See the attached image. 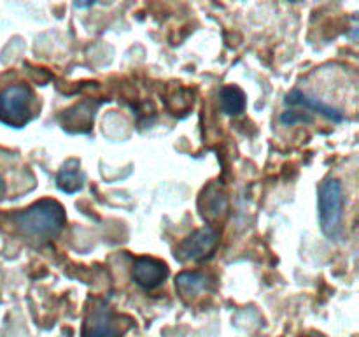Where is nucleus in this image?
I'll return each instance as SVG.
<instances>
[{"instance_id":"nucleus-1","label":"nucleus","mask_w":359,"mask_h":337,"mask_svg":"<svg viewBox=\"0 0 359 337\" xmlns=\"http://www.w3.org/2000/svg\"><path fill=\"white\" fill-rule=\"evenodd\" d=\"M16 230L27 241L42 244L58 237L67 221L65 207L55 199H41L11 216Z\"/></svg>"},{"instance_id":"nucleus-2","label":"nucleus","mask_w":359,"mask_h":337,"mask_svg":"<svg viewBox=\"0 0 359 337\" xmlns=\"http://www.w3.org/2000/svg\"><path fill=\"white\" fill-rule=\"evenodd\" d=\"M344 186L337 178H326L319 186L318 211L321 230L330 241L344 239Z\"/></svg>"},{"instance_id":"nucleus-3","label":"nucleus","mask_w":359,"mask_h":337,"mask_svg":"<svg viewBox=\"0 0 359 337\" xmlns=\"http://www.w3.org/2000/svg\"><path fill=\"white\" fill-rule=\"evenodd\" d=\"M132 326L130 316L118 315L105 300H95L84 316L81 337H123Z\"/></svg>"},{"instance_id":"nucleus-4","label":"nucleus","mask_w":359,"mask_h":337,"mask_svg":"<svg viewBox=\"0 0 359 337\" xmlns=\"http://www.w3.org/2000/svg\"><path fill=\"white\" fill-rule=\"evenodd\" d=\"M35 116V95L27 84H13L0 91V121L21 128Z\"/></svg>"},{"instance_id":"nucleus-5","label":"nucleus","mask_w":359,"mask_h":337,"mask_svg":"<svg viewBox=\"0 0 359 337\" xmlns=\"http://www.w3.org/2000/svg\"><path fill=\"white\" fill-rule=\"evenodd\" d=\"M219 244V232L212 225H205L202 228H196L195 232L188 235L175 249V260L181 263L202 262L212 256Z\"/></svg>"},{"instance_id":"nucleus-6","label":"nucleus","mask_w":359,"mask_h":337,"mask_svg":"<svg viewBox=\"0 0 359 337\" xmlns=\"http://www.w3.org/2000/svg\"><path fill=\"white\" fill-rule=\"evenodd\" d=\"M168 277L167 263L153 256H137L133 260L132 279L144 290H154L161 286Z\"/></svg>"},{"instance_id":"nucleus-7","label":"nucleus","mask_w":359,"mask_h":337,"mask_svg":"<svg viewBox=\"0 0 359 337\" xmlns=\"http://www.w3.org/2000/svg\"><path fill=\"white\" fill-rule=\"evenodd\" d=\"M200 216L209 223L223 220L228 211V197L221 181L209 183L198 199Z\"/></svg>"},{"instance_id":"nucleus-8","label":"nucleus","mask_w":359,"mask_h":337,"mask_svg":"<svg viewBox=\"0 0 359 337\" xmlns=\"http://www.w3.org/2000/svg\"><path fill=\"white\" fill-rule=\"evenodd\" d=\"M284 104L291 105V107L312 109V111L319 112V114H323L325 118L332 119V121L335 123H342L344 119H346V116H344V112L340 111V109L333 107L332 104H326V102H323L321 98L312 97V95L309 93H304L302 90L290 91V93L286 95V98H284Z\"/></svg>"},{"instance_id":"nucleus-9","label":"nucleus","mask_w":359,"mask_h":337,"mask_svg":"<svg viewBox=\"0 0 359 337\" xmlns=\"http://www.w3.org/2000/svg\"><path fill=\"white\" fill-rule=\"evenodd\" d=\"M214 288V281L209 274L200 270H184L175 277V291L182 298H195L209 293Z\"/></svg>"},{"instance_id":"nucleus-10","label":"nucleus","mask_w":359,"mask_h":337,"mask_svg":"<svg viewBox=\"0 0 359 337\" xmlns=\"http://www.w3.org/2000/svg\"><path fill=\"white\" fill-rule=\"evenodd\" d=\"M84 185V172L81 168L79 160L70 158L56 174V186L62 190L63 193H76L83 188Z\"/></svg>"},{"instance_id":"nucleus-11","label":"nucleus","mask_w":359,"mask_h":337,"mask_svg":"<svg viewBox=\"0 0 359 337\" xmlns=\"http://www.w3.org/2000/svg\"><path fill=\"white\" fill-rule=\"evenodd\" d=\"M219 104L221 111L228 116H241L245 111V93L242 88L235 86V84H228L221 90L219 93Z\"/></svg>"},{"instance_id":"nucleus-12","label":"nucleus","mask_w":359,"mask_h":337,"mask_svg":"<svg viewBox=\"0 0 359 337\" xmlns=\"http://www.w3.org/2000/svg\"><path fill=\"white\" fill-rule=\"evenodd\" d=\"M280 123L284 125H297V123H312V116L309 112L294 111V109H287L280 114Z\"/></svg>"},{"instance_id":"nucleus-13","label":"nucleus","mask_w":359,"mask_h":337,"mask_svg":"<svg viewBox=\"0 0 359 337\" xmlns=\"http://www.w3.org/2000/svg\"><path fill=\"white\" fill-rule=\"evenodd\" d=\"M4 190H6V183H4L2 176H0V195H2V193H4Z\"/></svg>"},{"instance_id":"nucleus-14","label":"nucleus","mask_w":359,"mask_h":337,"mask_svg":"<svg viewBox=\"0 0 359 337\" xmlns=\"http://www.w3.org/2000/svg\"><path fill=\"white\" fill-rule=\"evenodd\" d=\"M307 337H325V336H323V333H311V336Z\"/></svg>"}]
</instances>
